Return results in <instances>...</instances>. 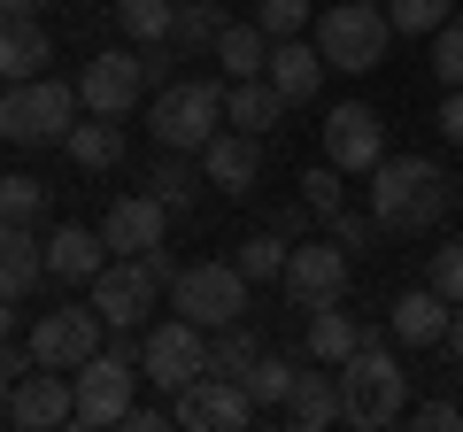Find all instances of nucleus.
I'll list each match as a JSON object with an SVG mask.
<instances>
[{
    "label": "nucleus",
    "mask_w": 463,
    "mask_h": 432,
    "mask_svg": "<svg viewBox=\"0 0 463 432\" xmlns=\"http://www.w3.org/2000/svg\"><path fill=\"white\" fill-rule=\"evenodd\" d=\"M463 185H448V170L432 163V155H386L379 170H371V216H379V232H432L448 216V201H456Z\"/></svg>",
    "instance_id": "nucleus-1"
},
{
    "label": "nucleus",
    "mask_w": 463,
    "mask_h": 432,
    "mask_svg": "<svg viewBox=\"0 0 463 432\" xmlns=\"http://www.w3.org/2000/svg\"><path fill=\"white\" fill-rule=\"evenodd\" d=\"M224 93H232V78H170V85H155L147 139L170 147V155H201L224 132Z\"/></svg>",
    "instance_id": "nucleus-2"
},
{
    "label": "nucleus",
    "mask_w": 463,
    "mask_h": 432,
    "mask_svg": "<svg viewBox=\"0 0 463 432\" xmlns=\"http://www.w3.org/2000/svg\"><path fill=\"white\" fill-rule=\"evenodd\" d=\"M70 379H78V409H70V425H78V432L124 425V409L139 401V333H109V348L85 355Z\"/></svg>",
    "instance_id": "nucleus-3"
},
{
    "label": "nucleus",
    "mask_w": 463,
    "mask_h": 432,
    "mask_svg": "<svg viewBox=\"0 0 463 432\" xmlns=\"http://www.w3.org/2000/svg\"><path fill=\"white\" fill-rule=\"evenodd\" d=\"M340 401H347V425H355V432H386V425H402V409H410V371L386 355L379 333H371L364 348L340 363Z\"/></svg>",
    "instance_id": "nucleus-4"
},
{
    "label": "nucleus",
    "mask_w": 463,
    "mask_h": 432,
    "mask_svg": "<svg viewBox=\"0 0 463 432\" xmlns=\"http://www.w3.org/2000/svg\"><path fill=\"white\" fill-rule=\"evenodd\" d=\"M170 39L163 47H109L93 54V62L78 70V100L93 108V117H124V108H139V93H155V85H170Z\"/></svg>",
    "instance_id": "nucleus-5"
},
{
    "label": "nucleus",
    "mask_w": 463,
    "mask_h": 432,
    "mask_svg": "<svg viewBox=\"0 0 463 432\" xmlns=\"http://www.w3.org/2000/svg\"><path fill=\"white\" fill-rule=\"evenodd\" d=\"M78 108L85 100H78L70 78H16L0 93V139L8 147H54V139H70Z\"/></svg>",
    "instance_id": "nucleus-6"
},
{
    "label": "nucleus",
    "mask_w": 463,
    "mask_h": 432,
    "mask_svg": "<svg viewBox=\"0 0 463 432\" xmlns=\"http://www.w3.org/2000/svg\"><path fill=\"white\" fill-rule=\"evenodd\" d=\"M317 47H325V70L371 78V70H386L394 23H386V8H371V0H340V8H325V16H317Z\"/></svg>",
    "instance_id": "nucleus-7"
},
{
    "label": "nucleus",
    "mask_w": 463,
    "mask_h": 432,
    "mask_svg": "<svg viewBox=\"0 0 463 432\" xmlns=\"http://www.w3.org/2000/svg\"><path fill=\"white\" fill-rule=\"evenodd\" d=\"M248 270L240 263H185L178 278H170V309L194 316L201 333H216V324H240L248 316Z\"/></svg>",
    "instance_id": "nucleus-8"
},
{
    "label": "nucleus",
    "mask_w": 463,
    "mask_h": 432,
    "mask_svg": "<svg viewBox=\"0 0 463 432\" xmlns=\"http://www.w3.org/2000/svg\"><path fill=\"white\" fill-rule=\"evenodd\" d=\"M163 294H170V286H163V270H155L147 255H109V270L85 286V301L100 309L109 333H139V316H155Z\"/></svg>",
    "instance_id": "nucleus-9"
},
{
    "label": "nucleus",
    "mask_w": 463,
    "mask_h": 432,
    "mask_svg": "<svg viewBox=\"0 0 463 432\" xmlns=\"http://www.w3.org/2000/svg\"><path fill=\"white\" fill-rule=\"evenodd\" d=\"M201 371H209V333H201L194 316L147 324V340H139V379H147L155 394H185Z\"/></svg>",
    "instance_id": "nucleus-10"
},
{
    "label": "nucleus",
    "mask_w": 463,
    "mask_h": 432,
    "mask_svg": "<svg viewBox=\"0 0 463 432\" xmlns=\"http://www.w3.org/2000/svg\"><path fill=\"white\" fill-rule=\"evenodd\" d=\"M170 409H178L185 432H248L255 417H263L248 386H240V379H216V371H201L185 394H170Z\"/></svg>",
    "instance_id": "nucleus-11"
},
{
    "label": "nucleus",
    "mask_w": 463,
    "mask_h": 432,
    "mask_svg": "<svg viewBox=\"0 0 463 432\" xmlns=\"http://www.w3.org/2000/svg\"><path fill=\"white\" fill-rule=\"evenodd\" d=\"M100 333H109V324H100L93 301H70V309H54V316H39V324H32V355H39L47 371H78L85 355L109 348Z\"/></svg>",
    "instance_id": "nucleus-12"
},
{
    "label": "nucleus",
    "mask_w": 463,
    "mask_h": 432,
    "mask_svg": "<svg viewBox=\"0 0 463 432\" xmlns=\"http://www.w3.org/2000/svg\"><path fill=\"white\" fill-rule=\"evenodd\" d=\"M279 286L294 294V309H317V301H340L347 294V248L340 239H294V255H286Z\"/></svg>",
    "instance_id": "nucleus-13"
},
{
    "label": "nucleus",
    "mask_w": 463,
    "mask_h": 432,
    "mask_svg": "<svg viewBox=\"0 0 463 432\" xmlns=\"http://www.w3.org/2000/svg\"><path fill=\"white\" fill-rule=\"evenodd\" d=\"M325 163L332 170H379L386 163V124L364 100H332L325 108Z\"/></svg>",
    "instance_id": "nucleus-14"
},
{
    "label": "nucleus",
    "mask_w": 463,
    "mask_h": 432,
    "mask_svg": "<svg viewBox=\"0 0 463 432\" xmlns=\"http://www.w3.org/2000/svg\"><path fill=\"white\" fill-rule=\"evenodd\" d=\"M100 239H109V255H155L170 239V209L139 185V193H116L109 216H100Z\"/></svg>",
    "instance_id": "nucleus-15"
},
{
    "label": "nucleus",
    "mask_w": 463,
    "mask_h": 432,
    "mask_svg": "<svg viewBox=\"0 0 463 432\" xmlns=\"http://www.w3.org/2000/svg\"><path fill=\"white\" fill-rule=\"evenodd\" d=\"M70 409H78V379L70 371H47V363L8 394V425L16 432H54V425H70Z\"/></svg>",
    "instance_id": "nucleus-16"
},
{
    "label": "nucleus",
    "mask_w": 463,
    "mask_h": 432,
    "mask_svg": "<svg viewBox=\"0 0 463 432\" xmlns=\"http://www.w3.org/2000/svg\"><path fill=\"white\" fill-rule=\"evenodd\" d=\"M201 178H209V193H255V178H263V139L240 132V124H224V132L201 147Z\"/></svg>",
    "instance_id": "nucleus-17"
},
{
    "label": "nucleus",
    "mask_w": 463,
    "mask_h": 432,
    "mask_svg": "<svg viewBox=\"0 0 463 432\" xmlns=\"http://www.w3.org/2000/svg\"><path fill=\"white\" fill-rule=\"evenodd\" d=\"M448 316H456V301H448V294L410 286V294L386 301V340H402V348H440V340H448Z\"/></svg>",
    "instance_id": "nucleus-18"
},
{
    "label": "nucleus",
    "mask_w": 463,
    "mask_h": 432,
    "mask_svg": "<svg viewBox=\"0 0 463 432\" xmlns=\"http://www.w3.org/2000/svg\"><path fill=\"white\" fill-rule=\"evenodd\" d=\"M109 270V239L100 224H54L47 232V278L54 286H93Z\"/></svg>",
    "instance_id": "nucleus-19"
},
{
    "label": "nucleus",
    "mask_w": 463,
    "mask_h": 432,
    "mask_svg": "<svg viewBox=\"0 0 463 432\" xmlns=\"http://www.w3.org/2000/svg\"><path fill=\"white\" fill-rule=\"evenodd\" d=\"M263 78L286 93V108H301V100L325 93V47H317V39H270V70Z\"/></svg>",
    "instance_id": "nucleus-20"
},
{
    "label": "nucleus",
    "mask_w": 463,
    "mask_h": 432,
    "mask_svg": "<svg viewBox=\"0 0 463 432\" xmlns=\"http://www.w3.org/2000/svg\"><path fill=\"white\" fill-rule=\"evenodd\" d=\"M32 286H47V239L32 224H16V216H0V294L24 301Z\"/></svg>",
    "instance_id": "nucleus-21"
},
{
    "label": "nucleus",
    "mask_w": 463,
    "mask_h": 432,
    "mask_svg": "<svg viewBox=\"0 0 463 432\" xmlns=\"http://www.w3.org/2000/svg\"><path fill=\"white\" fill-rule=\"evenodd\" d=\"M286 425H301V432L347 425V401H340V371H332V363H317V371H294V394H286Z\"/></svg>",
    "instance_id": "nucleus-22"
},
{
    "label": "nucleus",
    "mask_w": 463,
    "mask_h": 432,
    "mask_svg": "<svg viewBox=\"0 0 463 432\" xmlns=\"http://www.w3.org/2000/svg\"><path fill=\"white\" fill-rule=\"evenodd\" d=\"M301 340H309V355H317V363H332V371H340L347 355H355V348L371 340V324H355V316H347L340 301H317V309H301Z\"/></svg>",
    "instance_id": "nucleus-23"
},
{
    "label": "nucleus",
    "mask_w": 463,
    "mask_h": 432,
    "mask_svg": "<svg viewBox=\"0 0 463 432\" xmlns=\"http://www.w3.org/2000/svg\"><path fill=\"white\" fill-rule=\"evenodd\" d=\"M54 62V39L39 16H0V78L16 85V78H47Z\"/></svg>",
    "instance_id": "nucleus-24"
},
{
    "label": "nucleus",
    "mask_w": 463,
    "mask_h": 432,
    "mask_svg": "<svg viewBox=\"0 0 463 432\" xmlns=\"http://www.w3.org/2000/svg\"><path fill=\"white\" fill-rule=\"evenodd\" d=\"M279 117H286V93L270 78H232V93H224V124H240V132H279Z\"/></svg>",
    "instance_id": "nucleus-25"
},
{
    "label": "nucleus",
    "mask_w": 463,
    "mask_h": 432,
    "mask_svg": "<svg viewBox=\"0 0 463 432\" xmlns=\"http://www.w3.org/2000/svg\"><path fill=\"white\" fill-rule=\"evenodd\" d=\"M216 70H224V78H263V70H270V32H263V23H224V32H216Z\"/></svg>",
    "instance_id": "nucleus-26"
},
{
    "label": "nucleus",
    "mask_w": 463,
    "mask_h": 432,
    "mask_svg": "<svg viewBox=\"0 0 463 432\" xmlns=\"http://www.w3.org/2000/svg\"><path fill=\"white\" fill-rule=\"evenodd\" d=\"M70 163L78 170H116L124 163V117H93V108H85V124H70Z\"/></svg>",
    "instance_id": "nucleus-27"
},
{
    "label": "nucleus",
    "mask_w": 463,
    "mask_h": 432,
    "mask_svg": "<svg viewBox=\"0 0 463 432\" xmlns=\"http://www.w3.org/2000/svg\"><path fill=\"white\" fill-rule=\"evenodd\" d=\"M201 185H209V178H201V155H170V147H163V163L147 170V193L163 201L170 216H185V209H201Z\"/></svg>",
    "instance_id": "nucleus-28"
},
{
    "label": "nucleus",
    "mask_w": 463,
    "mask_h": 432,
    "mask_svg": "<svg viewBox=\"0 0 463 432\" xmlns=\"http://www.w3.org/2000/svg\"><path fill=\"white\" fill-rule=\"evenodd\" d=\"M255 355H263V333H255L248 316H240V324H216V333H209V371H216V379H248Z\"/></svg>",
    "instance_id": "nucleus-29"
},
{
    "label": "nucleus",
    "mask_w": 463,
    "mask_h": 432,
    "mask_svg": "<svg viewBox=\"0 0 463 432\" xmlns=\"http://www.w3.org/2000/svg\"><path fill=\"white\" fill-rule=\"evenodd\" d=\"M170 16H178V0H116V23L132 47H163L170 39Z\"/></svg>",
    "instance_id": "nucleus-30"
},
{
    "label": "nucleus",
    "mask_w": 463,
    "mask_h": 432,
    "mask_svg": "<svg viewBox=\"0 0 463 432\" xmlns=\"http://www.w3.org/2000/svg\"><path fill=\"white\" fill-rule=\"evenodd\" d=\"M216 32H224V8H216V0H178V16H170V47L178 54L216 47Z\"/></svg>",
    "instance_id": "nucleus-31"
},
{
    "label": "nucleus",
    "mask_w": 463,
    "mask_h": 432,
    "mask_svg": "<svg viewBox=\"0 0 463 432\" xmlns=\"http://www.w3.org/2000/svg\"><path fill=\"white\" fill-rule=\"evenodd\" d=\"M294 371L301 363H286V355H255V363H248V379H240V386H248V394H255V409H286V394H294Z\"/></svg>",
    "instance_id": "nucleus-32"
},
{
    "label": "nucleus",
    "mask_w": 463,
    "mask_h": 432,
    "mask_svg": "<svg viewBox=\"0 0 463 432\" xmlns=\"http://www.w3.org/2000/svg\"><path fill=\"white\" fill-rule=\"evenodd\" d=\"M286 255H294V239H286V232H270V224H263V232H255V239H248V248L232 255V263L248 270V278H255V286H270V278H279V270H286Z\"/></svg>",
    "instance_id": "nucleus-33"
},
{
    "label": "nucleus",
    "mask_w": 463,
    "mask_h": 432,
    "mask_svg": "<svg viewBox=\"0 0 463 432\" xmlns=\"http://www.w3.org/2000/svg\"><path fill=\"white\" fill-rule=\"evenodd\" d=\"M448 8L456 0H386V23H394V39H432L448 23Z\"/></svg>",
    "instance_id": "nucleus-34"
},
{
    "label": "nucleus",
    "mask_w": 463,
    "mask_h": 432,
    "mask_svg": "<svg viewBox=\"0 0 463 432\" xmlns=\"http://www.w3.org/2000/svg\"><path fill=\"white\" fill-rule=\"evenodd\" d=\"M0 216L39 224V216H47V178H32V170H8V178H0Z\"/></svg>",
    "instance_id": "nucleus-35"
},
{
    "label": "nucleus",
    "mask_w": 463,
    "mask_h": 432,
    "mask_svg": "<svg viewBox=\"0 0 463 432\" xmlns=\"http://www.w3.org/2000/svg\"><path fill=\"white\" fill-rule=\"evenodd\" d=\"M301 201H309V209L332 224V216L347 209V170H332V163H309V170H301Z\"/></svg>",
    "instance_id": "nucleus-36"
},
{
    "label": "nucleus",
    "mask_w": 463,
    "mask_h": 432,
    "mask_svg": "<svg viewBox=\"0 0 463 432\" xmlns=\"http://www.w3.org/2000/svg\"><path fill=\"white\" fill-rule=\"evenodd\" d=\"M317 16V0H255V23H263L270 39H301Z\"/></svg>",
    "instance_id": "nucleus-37"
},
{
    "label": "nucleus",
    "mask_w": 463,
    "mask_h": 432,
    "mask_svg": "<svg viewBox=\"0 0 463 432\" xmlns=\"http://www.w3.org/2000/svg\"><path fill=\"white\" fill-rule=\"evenodd\" d=\"M432 70H440V85H463V16H448L432 32Z\"/></svg>",
    "instance_id": "nucleus-38"
},
{
    "label": "nucleus",
    "mask_w": 463,
    "mask_h": 432,
    "mask_svg": "<svg viewBox=\"0 0 463 432\" xmlns=\"http://www.w3.org/2000/svg\"><path fill=\"white\" fill-rule=\"evenodd\" d=\"M402 425H417V432H456V425H463V401H456V394H432V401H417V409H402Z\"/></svg>",
    "instance_id": "nucleus-39"
},
{
    "label": "nucleus",
    "mask_w": 463,
    "mask_h": 432,
    "mask_svg": "<svg viewBox=\"0 0 463 432\" xmlns=\"http://www.w3.org/2000/svg\"><path fill=\"white\" fill-rule=\"evenodd\" d=\"M32 371H39L32 340H24V348H16V340H0V409H8V394H16V386L32 379Z\"/></svg>",
    "instance_id": "nucleus-40"
},
{
    "label": "nucleus",
    "mask_w": 463,
    "mask_h": 432,
    "mask_svg": "<svg viewBox=\"0 0 463 432\" xmlns=\"http://www.w3.org/2000/svg\"><path fill=\"white\" fill-rule=\"evenodd\" d=\"M425 286H432V294H448V301H463V239H448V248L432 255Z\"/></svg>",
    "instance_id": "nucleus-41"
},
{
    "label": "nucleus",
    "mask_w": 463,
    "mask_h": 432,
    "mask_svg": "<svg viewBox=\"0 0 463 432\" xmlns=\"http://www.w3.org/2000/svg\"><path fill=\"white\" fill-rule=\"evenodd\" d=\"M325 232H332V239H340V248H347V255H364V248H371V239H379V216H355V209H340V216H332V224H325Z\"/></svg>",
    "instance_id": "nucleus-42"
},
{
    "label": "nucleus",
    "mask_w": 463,
    "mask_h": 432,
    "mask_svg": "<svg viewBox=\"0 0 463 432\" xmlns=\"http://www.w3.org/2000/svg\"><path fill=\"white\" fill-rule=\"evenodd\" d=\"M309 224H325L309 201H286V209H270V232H286V239H309Z\"/></svg>",
    "instance_id": "nucleus-43"
},
{
    "label": "nucleus",
    "mask_w": 463,
    "mask_h": 432,
    "mask_svg": "<svg viewBox=\"0 0 463 432\" xmlns=\"http://www.w3.org/2000/svg\"><path fill=\"white\" fill-rule=\"evenodd\" d=\"M170 425H178V409H139V401L124 409V432H170Z\"/></svg>",
    "instance_id": "nucleus-44"
},
{
    "label": "nucleus",
    "mask_w": 463,
    "mask_h": 432,
    "mask_svg": "<svg viewBox=\"0 0 463 432\" xmlns=\"http://www.w3.org/2000/svg\"><path fill=\"white\" fill-rule=\"evenodd\" d=\"M440 132H448V147H463V85H448V100H440Z\"/></svg>",
    "instance_id": "nucleus-45"
},
{
    "label": "nucleus",
    "mask_w": 463,
    "mask_h": 432,
    "mask_svg": "<svg viewBox=\"0 0 463 432\" xmlns=\"http://www.w3.org/2000/svg\"><path fill=\"white\" fill-rule=\"evenodd\" d=\"M448 355L463 363V301H456V316H448Z\"/></svg>",
    "instance_id": "nucleus-46"
},
{
    "label": "nucleus",
    "mask_w": 463,
    "mask_h": 432,
    "mask_svg": "<svg viewBox=\"0 0 463 432\" xmlns=\"http://www.w3.org/2000/svg\"><path fill=\"white\" fill-rule=\"evenodd\" d=\"M47 0H0V16H39Z\"/></svg>",
    "instance_id": "nucleus-47"
},
{
    "label": "nucleus",
    "mask_w": 463,
    "mask_h": 432,
    "mask_svg": "<svg viewBox=\"0 0 463 432\" xmlns=\"http://www.w3.org/2000/svg\"><path fill=\"white\" fill-rule=\"evenodd\" d=\"M0 340H16V301L0 294Z\"/></svg>",
    "instance_id": "nucleus-48"
},
{
    "label": "nucleus",
    "mask_w": 463,
    "mask_h": 432,
    "mask_svg": "<svg viewBox=\"0 0 463 432\" xmlns=\"http://www.w3.org/2000/svg\"><path fill=\"white\" fill-rule=\"evenodd\" d=\"M371 8H386V0H371Z\"/></svg>",
    "instance_id": "nucleus-49"
}]
</instances>
